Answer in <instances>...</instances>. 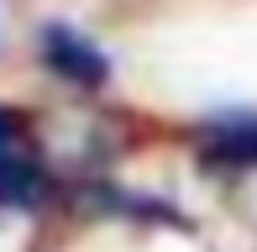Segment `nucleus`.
<instances>
[{
  "label": "nucleus",
  "instance_id": "nucleus-1",
  "mask_svg": "<svg viewBox=\"0 0 257 252\" xmlns=\"http://www.w3.org/2000/svg\"><path fill=\"white\" fill-rule=\"evenodd\" d=\"M42 58L53 63V74L74 79V84H100V79L110 74L105 53H100L89 37L68 32V27H48V32H42Z\"/></svg>",
  "mask_w": 257,
  "mask_h": 252
},
{
  "label": "nucleus",
  "instance_id": "nucleus-2",
  "mask_svg": "<svg viewBox=\"0 0 257 252\" xmlns=\"http://www.w3.org/2000/svg\"><path fill=\"white\" fill-rule=\"evenodd\" d=\"M42 184L37 163L27 158V142H21V126L11 110H0V205L11 200H32Z\"/></svg>",
  "mask_w": 257,
  "mask_h": 252
},
{
  "label": "nucleus",
  "instance_id": "nucleus-3",
  "mask_svg": "<svg viewBox=\"0 0 257 252\" xmlns=\"http://www.w3.org/2000/svg\"><path fill=\"white\" fill-rule=\"evenodd\" d=\"M210 147H215V158H226V163H257V121H247V116L220 121L215 137H210Z\"/></svg>",
  "mask_w": 257,
  "mask_h": 252
}]
</instances>
